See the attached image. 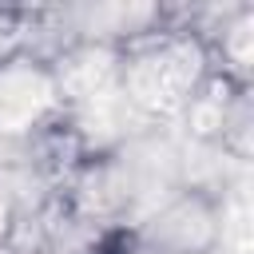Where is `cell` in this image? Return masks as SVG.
Wrapping results in <instances>:
<instances>
[{
    "label": "cell",
    "mask_w": 254,
    "mask_h": 254,
    "mask_svg": "<svg viewBox=\"0 0 254 254\" xmlns=\"http://www.w3.org/2000/svg\"><path fill=\"white\" fill-rule=\"evenodd\" d=\"M226 202L210 187H175L127 226L131 254H222Z\"/></svg>",
    "instance_id": "1"
}]
</instances>
